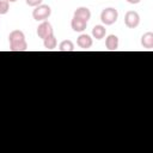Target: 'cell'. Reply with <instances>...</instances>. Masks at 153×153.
Here are the masks:
<instances>
[{"label":"cell","instance_id":"obj_1","mask_svg":"<svg viewBox=\"0 0 153 153\" xmlns=\"http://www.w3.org/2000/svg\"><path fill=\"white\" fill-rule=\"evenodd\" d=\"M10 50L11 51H25L27 50V43L25 39V35L20 30H13L8 35Z\"/></svg>","mask_w":153,"mask_h":153},{"label":"cell","instance_id":"obj_2","mask_svg":"<svg viewBox=\"0 0 153 153\" xmlns=\"http://www.w3.org/2000/svg\"><path fill=\"white\" fill-rule=\"evenodd\" d=\"M118 19V11L114 7L104 8L100 13V20L104 25H112Z\"/></svg>","mask_w":153,"mask_h":153},{"label":"cell","instance_id":"obj_3","mask_svg":"<svg viewBox=\"0 0 153 153\" xmlns=\"http://www.w3.org/2000/svg\"><path fill=\"white\" fill-rule=\"evenodd\" d=\"M51 14V8L49 5H39L37 7H35V10L32 11V18L37 22H43L47 20Z\"/></svg>","mask_w":153,"mask_h":153},{"label":"cell","instance_id":"obj_4","mask_svg":"<svg viewBox=\"0 0 153 153\" xmlns=\"http://www.w3.org/2000/svg\"><path fill=\"white\" fill-rule=\"evenodd\" d=\"M124 24L129 29H135L140 24V16L136 11H128L124 16Z\"/></svg>","mask_w":153,"mask_h":153},{"label":"cell","instance_id":"obj_5","mask_svg":"<svg viewBox=\"0 0 153 153\" xmlns=\"http://www.w3.org/2000/svg\"><path fill=\"white\" fill-rule=\"evenodd\" d=\"M51 35H54V30H53L51 24L49 22H47V20H43L37 27V36L39 38L44 39V38H47V37H49Z\"/></svg>","mask_w":153,"mask_h":153},{"label":"cell","instance_id":"obj_6","mask_svg":"<svg viewBox=\"0 0 153 153\" xmlns=\"http://www.w3.org/2000/svg\"><path fill=\"white\" fill-rule=\"evenodd\" d=\"M76 44L78 47H80L81 49H90L93 44V39L91 38L90 35L87 33H81L78 38H76Z\"/></svg>","mask_w":153,"mask_h":153},{"label":"cell","instance_id":"obj_7","mask_svg":"<svg viewBox=\"0 0 153 153\" xmlns=\"http://www.w3.org/2000/svg\"><path fill=\"white\" fill-rule=\"evenodd\" d=\"M71 26L72 29L75 31V32H82L86 30L87 27V22L84 20V19H80V18H76V17H73L72 22H71Z\"/></svg>","mask_w":153,"mask_h":153},{"label":"cell","instance_id":"obj_8","mask_svg":"<svg viewBox=\"0 0 153 153\" xmlns=\"http://www.w3.org/2000/svg\"><path fill=\"white\" fill-rule=\"evenodd\" d=\"M105 47L110 51H115L118 49V37L116 35H109L105 39Z\"/></svg>","mask_w":153,"mask_h":153},{"label":"cell","instance_id":"obj_9","mask_svg":"<svg viewBox=\"0 0 153 153\" xmlns=\"http://www.w3.org/2000/svg\"><path fill=\"white\" fill-rule=\"evenodd\" d=\"M73 17H76V18H80V19H84V20L88 22L90 18H91V11L87 7L81 6V7H78L74 11V16Z\"/></svg>","mask_w":153,"mask_h":153},{"label":"cell","instance_id":"obj_10","mask_svg":"<svg viewBox=\"0 0 153 153\" xmlns=\"http://www.w3.org/2000/svg\"><path fill=\"white\" fill-rule=\"evenodd\" d=\"M105 35H106V29H105L104 25H94L93 26V29H92L93 38L100 41V39H103L105 37Z\"/></svg>","mask_w":153,"mask_h":153},{"label":"cell","instance_id":"obj_11","mask_svg":"<svg viewBox=\"0 0 153 153\" xmlns=\"http://www.w3.org/2000/svg\"><path fill=\"white\" fill-rule=\"evenodd\" d=\"M141 45L146 49H152L153 48V32L148 31L142 35L141 37Z\"/></svg>","mask_w":153,"mask_h":153},{"label":"cell","instance_id":"obj_12","mask_svg":"<svg viewBox=\"0 0 153 153\" xmlns=\"http://www.w3.org/2000/svg\"><path fill=\"white\" fill-rule=\"evenodd\" d=\"M56 44H57V41H56L54 35H51V36H49V37L43 39V45L48 50H53L54 48H56Z\"/></svg>","mask_w":153,"mask_h":153},{"label":"cell","instance_id":"obj_13","mask_svg":"<svg viewBox=\"0 0 153 153\" xmlns=\"http://www.w3.org/2000/svg\"><path fill=\"white\" fill-rule=\"evenodd\" d=\"M59 50L60 51H74L75 48H74V43L71 41V39H65L60 43L59 45Z\"/></svg>","mask_w":153,"mask_h":153},{"label":"cell","instance_id":"obj_14","mask_svg":"<svg viewBox=\"0 0 153 153\" xmlns=\"http://www.w3.org/2000/svg\"><path fill=\"white\" fill-rule=\"evenodd\" d=\"M10 10V2H7L6 0H0V16L6 14Z\"/></svg>","mask_w":153,"mask_h":153},{"label":"cell","instance_id":"obj_15","mask_svg":"<svg viewBox=\"0 0 153 153\" xmlns=\"http://www.w3.org/2000/svg\"><path fill=\"white\" fill-rule=\"evenodd\" d=\"M25 2H26V5L30 6V7H37V6L42 5L43 0H25Z\"/></svg>","mask_w":153,"mask_h":153},{"label":"cell","instance_id":"obj_16","mask_svg":"<svg viewBox=\"0 0 153 153\" xmlns=\"http://www.w3.org/2000/svg\"><path fill=\"white\" fill-rule=\"evenodd\" d=\"M141 0H127V2H129V4H131V5H136V4H139Z\"/></svg>","mask_w":153,"mask_h":153},{"label":"cell","instance_id":"obj_17","mask_svg":"<svg viewBox=\"0 0 153 153\" xmlns=\"http://www.w3.org/2000/svg\"><path fill=\"white\" fill-rule=\"evenodd\" d=\"M6 1H7V2H16L17 0H6Z\"/></svg>","mask_w":153,"mask_h":153}]
</instances>
